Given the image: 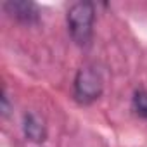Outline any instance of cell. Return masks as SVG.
Instances as JSON below:
<instances>
[{
	"label": "cell",
	"instance_id": "cell-3",
	"mask_svg": "<svg viewBox=\"0 0 147 147\" xmlns=\"http://www.w3.org/2000/svg\"><path fill=\"white\" fill-rule=\"evenodd\" d=\"M4 11L23 24H36L40 21V9L31 0H9L4 2Z\"/></svg>",
	"mask_w": 147,
	"mask_h": 147
},
{
	"label": "cell",
	"instance_id": "cell-5",
	"mask_svg": "<svg viewBox=\"0 0 147 147\" xmlns=\"http://www.w3.org/2000/svg\"><path fill=\"white\" fill-rule=\"evenodd\" d=\"M131 106H133V111L147 121V90L137 88L131 97Z\"/></svg>",
	"mask_w": 147,
	"mask_h": 147
},
{
	"label": "cell",
	"instance_id": "cell-2",
	"mask_svg": "<svg viewBox=\"0 0 147 147\" xmlns=\"http://www.w3.org/2000/svg\"><path fill=\"white\" fill-rule=\"evenodd\" d=\"M104 92V76L102 71L95 64H87L78 69L75 82H73V94L80 104H92L100 99Z\"/></svg>",
	"mask_w": 147,
	"mask_h": 147
},
{
	"label": "cell",
	"instance_id": "cell-6",
	"mask_svg": "<svg viewBox=\"0 0 147 147\" xmlns=\"http://www.w3.org/2000/svg\"><path fill=\"white\" fill-rule=\"evenodd\" d=\"M0 111H2L4 116H7L9 111H11V104H9V97H7L5 88H4V92H2V107H0Z\"/></svg>",
	"mask_w": 147,
	"mask_h": 147
},
{
	"label": "cell",
	"instance_id": "cell-4",
	"mask_svg": "<svg viewBox=\"0 0 147 147\" xmlns=\"http://www.w3.org/2000/svg\"><path fill=\"white\" fill-rule=\"evenodd\" d=\"M23 131H24V137L30 142L42 144V142L47 140V125H45V119L38 113H35V111L24 113V116H23Z\"/></svg>",
	"mask_w": 147,
	"mask_h": 147
},
{
	"label": "cell",
	"instance_id": "cell-1",
	"mask_svg": "<svg viewBox=\"0 0 147 147\" xmlns=\"http://www.w3.org/2000/svg\"><path fill=\"white\" fill-rule=\"evenodd\" d=\"M66 23L71 40L78 47H88L94 36L95 4L90 0H80L71 4L66 14Z\"/></svg>",
	"mask_w": 147,
	"mask_h": 147
}]
</instances>
